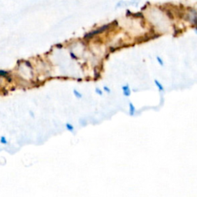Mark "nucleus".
Segmentation results:
<instances>
[{
    "instance_id": "obj_12",
    "label": "nucleus",
    "mask_w": 197,
    "mask_h": 197,
    "mask_svg": "<svg viewBox=\"0 0 197 197\" xmlns=\"http://www.w3.org/2000/svg\"><path fill=\"white\" fill-rule=\"evenodd\" d=\"M71 56H72V58H74V59H76V56H74L75 55H74V54H73V53H71Z\"/></svg>"
},
{
    "instance_id": "obj_11",
    "label": "nucleus",
    "mask_w": 197,
    "mask_h": 197,
    "mask_svg": "<svg viewBox=\"0 0 197 197\" xmlns=\"http://www.w3.org/2000/svg\"><path fill=\"white\" fill-rule=\"evenodd\" d=\"M103 89H104V90L106 91V92H107V93H110V92H111V90H110V89L108 88L107 86H104V87H103Z\"/></svg>"
},
{
    "instance_id": "obj_5",
    "label": "nucleus",
    "mask_w": 197,
    "mask_h": 197,
    "mask_svg": "<svg viewBox=\"0 0 197 197\" xmlns=\"http://www.w3.org/2000/svg\"><path fill=\"white\" fill-rule=\"evenodd\" d=\"M65 128H66V130H67L68 131H70V132H73V130H74L73 125H71V124L69 123H67L65 124Z\"/></svg>"
},
{
    "instance_id": "obj_9",
    "label": "nucleus",
    "mask_w": 197,
    "mask_h": 197,
    "mask_svg": "<svg viewBox=\"0 0 197 197\" xmlns=\"http://www.w3.org/2000/svg\"><path fill=\"white\" fill-rule=\"evenodd\" d=\"M0 76H1L6 77L8 76V72H5V71H3V70H0Z\"/></svg>"
},
{
    "instance_id": "obj_3",
    "label": "nucleus",
    "mask_w": 197,
    "mask_h": 197,
    "mask_svg": "<svg viewBox=\"0 0 197 197\" xmlns=\"http://www.w3.org/2000/svg\"><path fill=\"white\" fill-rule=\"evenodd\" d=\"M154 82H155V86L157 87L160 92H163V91H164V87L162 86V84L161 83L158 79H155V80H154Z\"/></svg>"
},
{
    "instance_id": "obj_4",
    "label": "nucleus",
    "mask_w": 197,
    "mask_h": 197,
    "mask_svg": "<svg viewBox=\"0 0 197 197\" xmlns=\"http://www.w3.org/2000/svg\"><path fill=\"white\" fill-rule=\"evenodd\" d=\"M129 108H130V116H133L136 112V108H135L134 105L132 104V102H130L129 103Z\"/></svg>"
},
{
    "instance_id": "obj_10",
    "label": "nucleus",
    "mask_w": 197,
    "mask_h": 197,
    "mask_svg": "<svg viewBox=\"0 0 197 197\" xmlns=\"http://www.w3.org/2000/svg\"><path fill=\"white\" fill-rule=\"evenodd\" d=\"M95 93H97V94H99V95H102V90H101V89H99V88L95 89Z\"/></svg>"
},
{
    "instance_id": "obj_2",
    "label": "nucleus",
    "mask_w": 197,
    "mask_h": 197,
    "mask_svg": "<svg viewBox=\"0 0 197 197\" xmlns=\"http://www.w3.org/2000/svg\"><path fill=\"white\" fill-rule=\"evenodd\" d=\"M122 89H123V95L126 96V97H129L130 95H131V90H130V86L129 85H125V86H122Z\"/></svg>"
},
{
    "instance_id": "obj_1",
    "label": "nucleus",
    "mask_w": 197,
    "mask_h": 197,
    "mask_svg": "<svg viewBox=\"0 0 197 197\" xmlns=\"http://www.w3.org/2000/svg\"><path fill=\"white\" fill-rule=\"evenodd\" d=\"M185 19L196 26L197 30V10L194 9H190L185 14Z\"/></svg>"
},
{
    "instance_id": "obj_7",
    "label": "nucleus",
    "mask_w": 197,
    "mask_h": 197,
    "mask_svg": "<svg viewBox=\"0 0 197 197\" xmlns=\"http://www.w3.org/2000/svg\"><path fill=\"white\" fill-rule=\"evenodd\" d=\"M156 60H157L158 63L160 64L161 66H163L164 65V63H163V60L162 59V58L161 57H160V56H156Z\"/></svg>"
},
{
    "instance_id": "obj_6",
    "label": "nucleus",
    "mask_w": 197,
    "mask_h": 197,
    "mask_svg": "<svg viewBox=\"0 0 197 197\" xmlns=\"http://www.w3.org/2000/svg\"><path fill=\"white\" fill-rule=\"evenodd\" d=\"M73 93H74L75 96L78 98V99H81V98L82 97V95L79 93V91H77L76 89H74V90H73Z\"/></svg>"
},
{
    "instance_id": "obj_8",
    "label": "nucleus",
    "mask_w": 197,
    "mask_h": 197,
    "mask_svg": "<svg viewBox=\"0 0 197 197\" xmlns=\"http://www.w3.org/2000/svg\"><path fill=\"white\" fill-rule=\"evenodd\" d=\"M0 142H1V143H3V144H7L8 141L6 140V139H5V137L2 136L1 138H0Z\"/></svg>"
}]
</instances>
